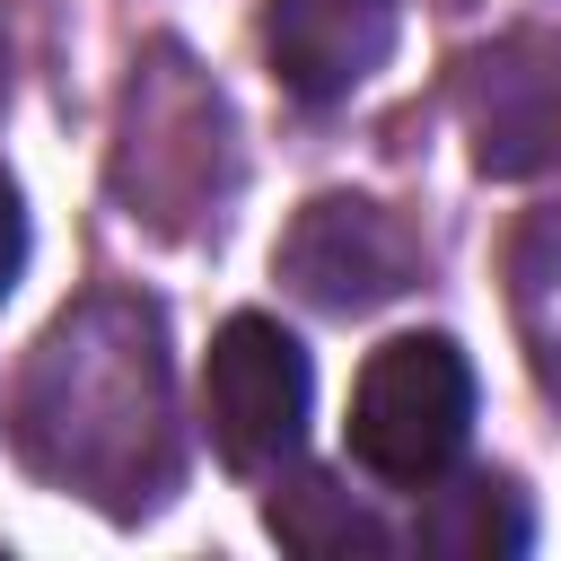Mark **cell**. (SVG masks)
Here are the masks:
<instances>
[{"mask_svg":"<svg viewBox=\"0 0 561 561\" xmlns=\"http://www.w3.org/2000/svg\"><path fill=\"white\" fill-rule=\"evenodd\" d=\"M18 456L105 508H149L175 482L167 324L149 298H79L18 377Z\"/></svg>","mask_w":561,"mask_h":561,"instance_id":"cell-1","label":"cell"},{"mask_svg":"<svg viewBox=\"0 0 561 561\" xmlns=\"http://www.w3.org/2000/svg\"><path fill=\"white\" fill-rule=\"evenodd\" d=\"M114 193L131 202V219H167V228L202 219L228 193V105L175 44H158L123 88Z\"/></svg>","mask_w":561,"mask_h":561,"instance_id":"cell-2","label":"cell"},{"mask_svg":"<svg viewBox=\"0 0 561 561\" xmlns=\"http://www.w3.org/2000/svg\"><path fill=\"white\" fill-rule=\"evenodd\" d=\"M473 430V359L447 333H394L351 386V456L394 491H430Z\"/></svg>","mask_w":561,"mask_h":561,"instance_id":"cell-3","label":"cell"},{"mask_svg":"<svg viewBox=\"0 0 561 561\" xmlns=\"http://www.w3.org/2000/svg\"><path fill=\"white\" fill-rule=\"evenodd\" d=\"M307 403H316V368L272 316H228L210 333L202 412H210V447H219L228 473L289 465L298 438H307Z\"/></svg>","mask_w":561,"mask_h":561,"instance_id":"cell-4","label":"cell"},{"mask_svg":"<svg viewBox=\"0 0 561 561\" xmlns=\"http://www.w3.org/2000/svg\"><path fill=\"white\" fill-rule=\"evenodd\" d=\"M456 114L473 140V167L517 184L561 167V26H508L465 53Z\"/></svg>","mask_w":561,"mask_h":561,"instance_id":"cell-5","label":"cell"},{"mask_svg":"<svg viewBox=\"0 0 561 561\" xmlns=\"http://www.w3.org/2000/svg\"><path fill=\"white\" fill-rule=\"evenodd\" d=\"M272 263H280V280H289L307 307H324V316H368V307H386V298L412 289L421 245H412V228H403L386 202H368V193H316V202L289 219V237H280Z\"/></svg>","mask_w":561,"mask_h":561,"instance_id":"cell-6","label":"cell"},{"mask_svg":"<svg viewBox=\"0 0 561 561\" xmlns=\"http://www.w3.org/2000/svg\"><path fill=\"white\" fill-rule=\"evenodd\" d=\"M394 18H403V0H272L263 9L272 79L298 105H342L394 53Z\"/></svg>","mask_w":561,"mask_h":561,"instance_id":"cell-7","label":"cell"},{"mask_svg":"<svg viewBox=\"0 0 561 561\" xmlns=\"http://www.w3.org/2000/svg\"><path fill=\"white\" fill-rule=\"evenodd\" d=\"M508 316H517L535 386L561 403V202L526 210L508 237Z\"/></svg>","mask_w":561,"mask_h":561,"instance_id":"cell-8","label":"cell"},{"mask_svg":"<svg viewBox=\"0 0 561 561\" xmlns=\"http://www.w3.org/2000/svg\"><path fill=\"white\" fill-rule=\"evenodd\" d=\"M526 535H535L526 500L500 473H465V482L430 491L421 517H412V543L438 552V561H508V552H526Z\"/></svg>","mask_w":561,"mask_h":561,"instance_id":"cell-9","label":"cell"},{"mask_svg":"<svg viewBox=\"0 0 561 561\" xmlns=\"http://www.w3.org/2000/svg\"><path fill=\"white\" fill-rule=\"evenodd\" d=\"M263 517H272V535L289 543V552H316V561H377V552H394V535L351 500V491H333L324 473H307V482H289V491H272L263 500Z\"/></svg>","mask_w":561,"mask_h":561,"instance_id":"cell-10","label":"cell"},{"mask_svg":"<svg viewBox=\"0 0 561 561\" xmlns=\"http://www.w3.org/2000/svg\"><path fill=\"white\" fill-rule=\"evenodd\" d=\"M18 272H26V210H18V184L0 175V298L18 289Z\"/></svg>","mask_w":561,"mask_h":561,"instance_id":"cell-11","label":"cell"},{"mask_svg":"<svg viewBox=\"0 0 561 561\" xmlns=\"http://www.w3.org/2000/svg\"><path fill=\"white\" fill-rule=\"evenodd\" d=\"M0 96H9V44H0Z\"/></svg>","mask_w":561,"mask_h":561,"instance_id":"cell-12","label":"cell"}]
</instances>
